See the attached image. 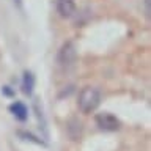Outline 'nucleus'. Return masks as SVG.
Returning a JSON list of instances; mask_svg holds the SVG:
<instances>
[{
	"instance_id": "obj_1",
	"label": "nucleus",
	"mask_w": 151,
	"mask_h": 151,
	"mask_svg": "<svg viewBox=\"0 0 151 151\" xmlns=\"http://www.w3.org/2000/svg\"><path fill=\"white\" fill-rule=\"evenodd\" d=\"M102 99V94L98 88H91V87H85L79 94V101L77 106L82 113H91L99 107Z\"/></svg>"
},
{
	"instance_id": "obj_2",
	"label": "nucleus",
	"mask_w": 151,
	"mask_h": 151,
	"mask_svg": "<svg viewBox=\"0 0 151 151\" xmlns=\"http://www.w3.org/2000/svg\"><path fill=\"white\" fill-rule=\"evenodd\" d=\"M76 58H77V49H76V44L73 41H66L63 46L60 47L58 54H57V63H58L61 68H69L76 63Z\"/></svg>"
},
{
	"instance_id": "obj_3",
	"label": "nucleus",
	"mask_w": 151,
	"mask_h": 151,
	"mask_svg": "<svg viewBox=\"0 0 151 151\" xmlns=\"http://www.w3.org/2000/svg\"><path fill=\"white\" fill-rule=\"evenodd\" d=\"M94 121H96V124L99 129H102V131H107V132H113V131H118L120 129V126H121V123L120 120L115 116V115H112V113H109V112H102V113H98L96 118H94Z\"/></svg>"
},
{
	"instance_id": "obj_4",
	"label": "nucleus",
	"mask_w": 151,
	"mask_h": 151,
	"mask_svg": "<svg viewBox=\"0 0 151 151\" xmlns=\"http://www.w3.org/2000/svg\"><path fill=\"white\" fill-rule=\"evenodd\" d=\"M57 11L63 19H71L76 14V2L74 0H55Z\"/></svg>"
},
{
	"instance_id": "obj_5",
	"label": "nucleus",
	"mask_w": 151,
	"mask_h": 151,
	"mask_svg": "<svg viewBox=\"0 0 151 151\" xmlns=\"http://www.w3.org/2000/svg\"><path fill=\"white\" fill-rule=\"evenodd\" d=\"M9 112H11L13 115L16 116V120H19V121H25L28 118V109H27L25 104L21 102V101L13 102L11 106H9Z\"/></svg>"
},
{
	"instance_id": "obj_6",
	"label": "nucleus",
	"mask_w": 151,
	"mask_h": 151,
	"mask_svg": "<svg viewBox=\"0 0 151 151\" xmlns=\"http://www.w3.org/2000/svg\"><path fill=\"white\" fill-rule=\"evenodd\" d=\"M22 93L27 94V96H32L33 88H35V76H33L30 71H25L22 76Z\"/></svg>"
},
{
	"instance_id": "obj_7",
	"label": "nucleus",
	"mask_w": 151,
	"mask_h": 151,
	"mask_svg": "<svg viewBox=\"0 0 151 151\" xmlns=\"http://www.w3.org/2000/svg\"><path fill=\"white\" fill-rule=\"evenodd\" d=\"M19 135H21V137H27V140H32V142H35V143H44L42 140H36V137H33L32 134H28V132H19Z\"/></svg>"
},
{
	"instance_id": "obj_8",
	"label": "nucleus",
	"mask_w": 151,
	"mask_h": 151,
	"mask_svg": "<svg viewBox=\"0 0 151 151\" xmlns=\"http://www.w3.org/2000/svg\"><path fill=\"white\" fill-rule=\"evenodd\" d=\"M151 0H145V13H146V16L150 17V14H151Z\"/></svg>"
},
{
	"instance_id": "obj_9",
	"label": "nucleus",
	"mask_w": 151,
	"mask_h": 151,
	"mask_svg": "<svg viewBox=\"0 0 151 151\" xmlns=\"http://www.w3.org/2000/svg\"><path fill=\"white\" fill-rule=\"evenodd\" d=\"M3 93L6 94V96H11V94H13V91L9 90V87H3Z\"/></svg>"
},
{
	"instance_id": "obj_10",
	"label": "nucleus",
	"mask_w": 151,
	"mask_h": 151,
	"mask_svg": "<svg viewBox=\"0 0 151 151\" xmlns=\"http://www.w3.org/2000/svg\"><path fill=\"white\" fill-rule=\"evenodd\" d=\"M14 5L19 8V9H22L24 8V5H22V0H14Z\"/></svg>"
}]
</instances>
